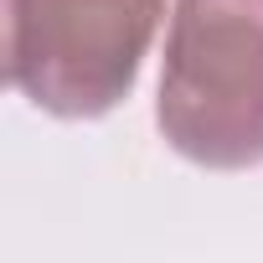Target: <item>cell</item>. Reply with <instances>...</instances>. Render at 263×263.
Wrapping results in <instances>:
<instances>
[{
  "label": "cell",
  "instance_id": "1",
  "mask_svg": "<svg viewBox=\"0 0 263 263\" xmlns=\"http://www.w3.org/2000/svg\"><path fill=\"white\" fill-rule=\"evenodd\" d=\"M155 124L201 171L263 165V0H176Z\"/></svg>",
  "mask_w": 263,
  "mask_h": 263
},
{
  "label": "cell",
  "instance_id": "2",
  "mask_svg": "<svg viewBox=\"0 0 263 263\" xmlns=\"http://www.w3.org/2000/svg\"><path fill=\"white\" fill-rule=\"evenodd\" d=\"M165 0H6V78L57 119H98L135 93Z\"/></svg>",
  "mask_w": 263,
  "mask_h": 263
}]
</instances>
